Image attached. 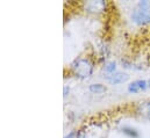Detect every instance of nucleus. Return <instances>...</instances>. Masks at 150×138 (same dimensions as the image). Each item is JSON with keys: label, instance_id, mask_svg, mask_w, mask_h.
I'll return each instance as SVG.
<instances>
[{"label": "nucleus", "instance_id": "f257e3e1", "mask_svg": "<svg viewBox=\"0 0 150 138\" xmlns=\"http://www.w3.org/2000/svg\"><path fill=\"white\" fill-rule=\"evenodd\" d=\"M70 70L74 73V75L77 77L78 79L85 80V79H90L92 77L94 66H93V63L88 58L80 57V58L75 59L71 63Z\"/></svg>", "mask_w": 150, "mask_h": 138}, {"label": "nucleus", "instance_id": "f03ea898", "mask_svg": "<svg viewBox=\"0 0 150 138\" xmlns=\"http://www.w3.org/2000/svg\"><path fill=\"white\" fill-rule=\"evenodd\" d=\"M132 20L137 26H149L150 25V1H140L133 13Z\"/></svg>", "mask_w": 150, "mask_h": 138}, {"label": "nucleus", "instance_id": "7ed1b4c3", "mask_svg": "<svg viewBox=\"0 0 150 138\" xmlns=\"http://www.w3.org/2000/svg\"><path fill=\"white\" fill-rule=\"evenodd\" d=\"M105 79H106V81H107L108 84H111V85H120V84L126 82V81L129 79V75H128L127 73H125V72H119V71H116V72H114L112 74H106Z\"/></svg>", "mask_w": 150, "mask_h": 138}, {"label": "nucleus", "instance_id": "20e7f679", "mask_svg": "<svg viewBox=\"0 0 150 138\" xmlns=\"http://www.w3.org/2000/svg\"><path fill=\"white\" fill-rule=\"evenodd\" d=\"M148 86H149V81H147V80H135L128 85L127 89L130 94H136L139 92L146 91L148 88Z\"/></svg>", "mask_w": 150, "mask_h": 138}, {"label": "nucleus", "instance_id": "39448f33", "mask_svg": "<svg viewBox=\"0 0 150 138\" xmlns=\"http://www.w3.org/2000/svg\"><path fill=\"white\" fill-rule=\"evenodd\" d=\"M136 114L141 118L150 121V101H144L139 104L136 108Z\"/></svg>", "mask_w": 150, "mask_h": 138}, {"label": "nucleus", "instance_id": "423d86ee", "mask_svg": "<svg viewBox=\"0 0 150 138\" xmlns=\"http://www.w3.org/2000/svg\"><path fill=\"white\" fill-rule=\"evenodd\" d=\"M121 132L128 138H140V136H141L137 129H135L133 127H127V125L121 128Z\"/></svg>", "mask_w": 150, "mask_h": 138}, {"label": "nucleus", "instance_id": "0eeeda50", "mask_svg": "<svg viewBox=\"0 0 150 138\" xmlns=\"http://www.w3.org/2000/svg\"><path fill=\"white\" fill-rule=\"evenodd\" d=\"M90 91L92 93L99 94V93H104L106 91V87L103 84H92V85H90Z\"/></svg>", "mask_w": 150, "mask_h": 138}, {"label": "nucleus", "instance_id": "6e6552de", "mask_svg": "<svg viewBox=\"0 0 150 138\" xmlns=\"http://www.w3.org/2000/svg\"><path fill=\"white\" fill-rule=\"evenodd\" d=\"M105 72L107 74H112L114 72H116V64L115 62H110L105 65Z\"/></svg>", "mask_w": 150, "mask_h": 138}, {"label": "nucleus", "instance_id": "1a4fd4ad", "mask_svg": "<svg viewBox=\"0 0 150 138\" xmlns=\"http://www.w3.org/2000/svg\"><path fill=\"white\" fill-rule=\"evenodd\" d=\"M64 138H77V132L76 131H71L68 136H65Z\"/></svg>", "mask_w": 150, "mask_h": 138}, {"label": "nucleus", "instance_id": "9d476101", "mask_svg": "<svg viewBox=\"0 0 150 138\" xmlns=\"http://www.w3.org/2000/svg\"><path fill=\"white\" fill-rule=\"evenodd\" d=\"M149 86H150V80H149Z\"/></svg>", "mask_w": 150, "mask_h": 138}]
</instances>
